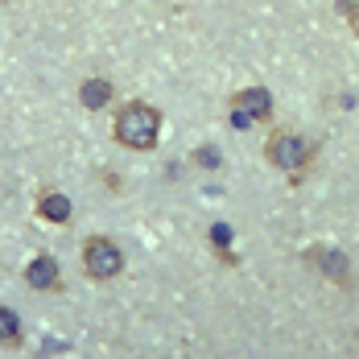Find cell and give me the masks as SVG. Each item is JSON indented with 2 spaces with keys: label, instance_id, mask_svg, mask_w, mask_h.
<instances>
[{
  "label": "cell",
  "instance_id": "6da1fadb",
  "mask_svg": "<svg viewBox=\"0 0 359 359\" xmlns=\"http://www.w3.org/2000/svg\"><path fill=\"white\" fill-rule=\"evenodd\" d=\"M111 133H116V141L124 144V149L149 153V149L157 144V137H161V111L153 108V104L133 100V104H124V108L116 111Z\"/></svg>",
  "mask_w": 359,
  "mask_h": 359
},
{
  "label": "cell",
  "instance_id": "7a4b0ae2",
  "mask_svg": "<svg viewBox=\"0 0 359 359\" xmlns=\"http://www.w3.org/2000/svg\"><path fill=\"white\" fill-rule=\"evenodd\" d=\"M264 157L277 165V170H285L289 178H302L306 174V165H310V157H314V149L302 141L297 133H289V128H277L269 144H264Z\"/></svg>",
  "mask_w": 359,
  "mask_h": 359
},
{
  "label": "cell",
  "instance_id": "3957f363",
  "mask_svg": "<svg viewBox=\"0 0 359 359\" xmlns=\"http://www.w3.org/2000/svg\"><path fill=\"white\" fill-rule=\"evenodd\" d=\"M120 269H124V252L116 248V240L91 236L83 244V273L91 281H111V277H120Z\"/></svg>",
  "mask_w": 359,
  "mask_h": 359
},
{
  "label": "cell",
  "instance_id": "277c9868",
  "mask_svg": "<svg viewBox=\"0 0 359 359\" xmlns=\"http://www.w3.org/2000/svg\"><path fill=\"white\" fill-rule=\"evenodd\" d=\"M231 124H240V128H248V124H260V120H269L273 116V95L264 91V87H244V91H236L231 95Z\"/></svg>",
  "mask_w": 359,
  "mask_h": 359
},
{
  "label": "cell",
  "instance_id": "5b68a950",
  "mask_svg": "<svg viewBox=\"0 0 359 359\" xmlns=\"http://www.w3.org/2000/svg\"><path fill=\"white\" fill-rule=\"evenodd\" d=\"M306 260H310L323 277L339 281V285H351V264H347V256H343L339 248H323V244H314V248L306 252Z\"/></svg>",
  "mask_w": 359,
  "mask_h": 359
},
{
  "label": "cell",
  "instance_id": "8992f818",
  "mask_svg": "<svg viewBox=\"0 0 359 359\" xmlns=\"http://www.w3.org/2000/svg\"><path fill=\"white\" fill-rule=\"evenodd\" d=\"M37 215L46 219V223H67V219H71V198L58 194V190H46V194L37 198Z\"/></svg>",
  "mask_w": 359,
  "mask_h": 359
},
{
  "label": "cell",
  "instance_id": "52a82bcc",
  "mask_svg": "<svg viewBox=\"0 0 359 359\" xmlns=\"http://www.w3.org/2000/svg\"><path fill=\"white\" fill-rule=\"evenodd\" d=\"M25 281L34 289H54L58 285V264L50 256H37V260H29V269H25Z\"/></svg>",
  "mask_w": 359,
  "mask_h": 359
},
{
  "label": "cell",
  "instance_id": "ba28073f",
  "mask_svg": "<svg viewBox=\"0 0 359 359\" xmlns=\"http://www.w3.org/2000/svg\"><path fill=\"white\" fill-rule=\"evenodd\" d=\"M79 100H83V108L100 111V108L111 100V83H108V79H83V87H79Z\"/></svg>",
  "mask_w": 359,
  "mask_h": 359
},
{
  "label": "cell",
  "instance_id": "9c48e42d",
  "mask_svg": "<svg viewBox=\"0 0 359 359\" xmlns=\"http://www.w3.org/2000/svg\"><path fill=\"white\" fill-rule=\"evenodd\" d=\"M0 347H21V323L4 306H0Z\"/></svg>",
  "mask_w": 359,
  "mask_h": 359
},
{
  "label": "cell",
  "instance_id": "30bf717a",
  "mask_svg": "<svg viewBox=\"0 0 359 359\" xmlns=\"http://www.w3.org/2000/svg\"><path fill=\"white\" fill-rule=\"evenodd\" d=\"M211 240H215V244H219V252H223V248H227V240H231V231H227V227L219 223L215 231H211Z\"/></svg>",
  "mask_w": 359,
  "mask_h": 359
},
{
  "label": "cell",
  "instance_id": "8fae6325",
  "mask_svg": "<svg viewBox=\"0 0 359 359\" xmlns=\"http://www.w3.org/2000/svg\"><path fill=\"white\" fill-rule=\"evenodd\" d=\"M351 29H355V37H359V8H351Z\"/></svg>",
  "mask_w": 359,
  "mask_h": 359
}]
</instances>
